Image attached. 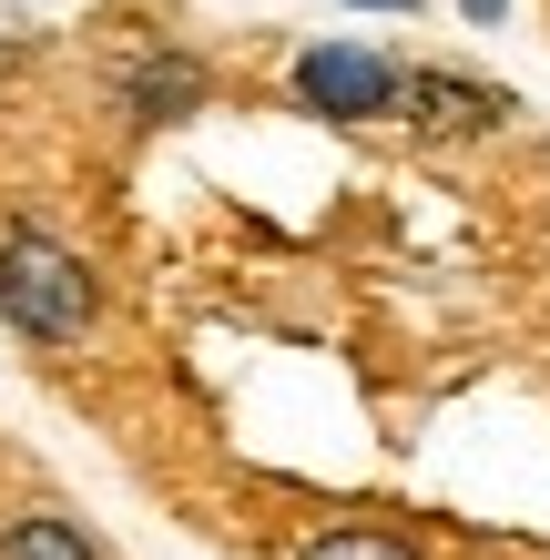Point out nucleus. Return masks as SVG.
I'll use <instances>...</instances> for the list:
<instances>
[{
	"mask_svg": "<svg viewBox=\"0 0 550 560\" xmlns=\"http://www.w3.org/2000/svg\"><path fill=\"white\" fill-rule=\"evenodd\" d=\"M296 103L327 122H377V113H398V61L367 42H316L296 51Z\"/></svg>",
	"mask_w": 550,
	"mask_h": 560,
	"instance_id": "nucleus-2",
	"label": "nucleus"
},
{
	"mask_svg": "<svg viewBox=\"0 0 550 560\" xmlns=\"http://www.w3.org/2000/svg\"><path fill=\"white\" fill-rule=\"evenodd\" d=\"M0 316H11L31 347H82L92 316H103V285H92V266L61 235L0 224Z\"/></svg>",
	"mask_w": 550,
	"mask_h": 560,
	"instance_id": "nucleus-1",
	"label": "nucleus"
},
{
	"mask_svg": "<svg viewBox=\"0 0 550 560\" xmlns=\"http://www.w3.org/2000/svg\"><path fill=\"white\" fill-rule=\"evenodd\" d=\"M398 113L418 122V133H490V122H510V92L500 82H469V72H398Z\"/></svg>",
	"mask_w": 550,
	"mask_h": 560,
	"instance_id": "nucleus-3",
	"label": "nucleus"
},
{
	"mask_svg": "<svg viewBox=\"0 0 550 560\" xmlns=\"http://www.w3.org/2000/svg\"><path fill=\"white\" fill-rule=\"evenodd\" d=\"M296 560H418V550H408L398 530H316Z\"/></svg>",
	"mask_w": 550,
	"mask_h": 560,
	"instance_id": "nucleus-6",
	"label": "nucleus"
},
{
	"mask_svg": "<svg viewBox=\"0 0 550 560\" xmlns=\"http://www.w3.org/2000/svg\"><path fill=\"white\" fill-rule=\"evenodd\" d=\"M459 11H469V21H500V0H459Z\"/></svg>",
	"mask_w": 550,
	"mask_h": 560,
	"instance_id": "nucleus-7",
	"label": "nucleus"
},
{
	"mask_svg": "<svg viewBox=\"0 0 550 560\" xmlns=\"http://www.w3.org/2000/svg\"><path fill=\"white\" fill-rule=\"evenodd\" d=\"M113 92H122V113H133V122H184V113L214 92V72H204L194 51H133V61L113 72Z\"/></svg>",
	"mask_w": 550,
	"mask_h": 560,
	"instance_id": "nucleus-4",
	"label": "nucleus"
},
{
	"mask_svg": "<svg viewBox=\"0 0 550 560\" xmlns=\"http://www.w3.org/2000/svg\"><path fill=\"white\" fill-rule=\"evenodd\" d=\"M0 560H103V540H92L82 520H61V510H21L11 530H0Z\"/></svg>",
	"mask_w": 550,
	"mask_h": 560,
	"instance_id": "nucleus-5",
	"label": "nucleus"
}]
</instances>
